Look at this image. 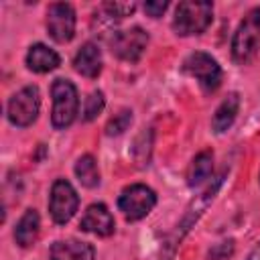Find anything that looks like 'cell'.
Returning a JSON list of instances; mask_svg holds the SVG:
<instances>
[{
    "instance_id": "cell-1",
    "label": "cell",
    "mask_w": 260,
    "mask_h": 260,
    "mask_svg": "<svg viewBox=\"0 0 260 260\" xmlns=\"http://www.w3.org/2000/svg\"><path fill=\"white\" fill-rule=\"evenodd\" d=\"M258 51H260V8H250L234 32L232 57L236 63L246 65L254 61Z\"/></svg>"
},
{
    "instance_id": "cell-2",
    "label": "cell",
    "mask_w": 260,
    "mask_h": 260,
    "mask_svg": "<svg viewBox=\"0 0 260 260\" xmlns=\"http://www.w3.org/2000/svg\"><path fill=\"white\" fill-rule=\"evenodd\" d=\"M213 20V4L211 2H193L183 0L177 4L173 16V30L181 37L201 35Z\"/></svg>"
},
{
    "instance_id": "cell-3",
    "label": "cell",
    "mask_w": 260,
    "mask_h": 260,
    "mask_svg": "<svg viewBox=\"0 0 260 260\" xmlns=\"http://www.w3.org/2000/svg\"><path fill=\"white\" fill-rule=\"evenodd\" d=\"M51 98H53V110H51V124L57 130L69 128L79 112V98L77 87L63 77H57L51 85Z\"/></svg>"
},
{
    "instance_id": "cell-4",
    "label": "cell",
    "mask_w": 260,
    "mask_h": 260,
    "mask_svg": "<svg viewBox=\"0 0 260 260\" xmlns=\"http://www.w3.org/2000/svg\"><path fill=\"white\" fill-rule=\"evenodd\" d=\"M41 110V93L37 85H24L22 89H18L6 106V116L10 120V124L18 126V128H26L30 126Z\"/></svg>"
},
{
    "instance_id": "cell-5",
    "label": "cell",
    "mask_w": 260,
    "mask_h": 260,
    "mask_svg": "<svg viewBox=\"0 0 260 260\" xmlns=\"http://www.w3.org/2000/svg\"><path fill=\"white\" fill-rule=\"evenodd\" d=\"M154 205H156V193L142 183L128 185L126 189H122L118 197V209L130 221H138L146 217L154 209Z\"/></svg>"
},
{
    "instance_id": "cell-6",
    "label": "cell",
    "mask_w": 260,
    "mask_h": 260,
    "mask_svg": "<svg viewBox=\"0 0 260 260\" xmlns=\"http://www.w3.org/2000/svg\"><path fill=\"white\" fill-rule=\"evenodd\" d=\"M183 71L189 73L191 77H195L205 91H215L219 87L221 75H223L219 63L203 51H195V53L187 55L183 61Z\"/></svg>"
},
{
    "instance_id": "cell-7",
    "label": "cell",
    "mask_w": 260,
    "mask_h": 260,
    "mask_svg": "<svg viewBox=\"0 0 260 260\" xmlns=\"http://www.w3.org/2000/svg\"><path fill=\"white\" fill-rule=\"evenodd\" d=\"M79 207V197L77 191L73 189V185L65 179H57L51 187V195H49V213L53 217L55 223L65 225L77 211Z\"/></svg>"
},
{
    "instance_id": "cell-8",
    "label": "cell",
    "mask_w": 260,
    "mask_h": 260,
    "mask_svg": "<svg viewBox=\"0 0 260 260\" xmlns=\"http://www.w3.org/2000/svg\"><path fill=\"white\" fill-rule=\"evenodd\" d=\"M148 47V32L140 26H132L126 30H118L114 32V37L110 39V49L112 53L122 59V61H130L136 63L144 51Z\"/></svg>"
},
{
    "instance_id": "cell-9",
    "label": "cell",
    "mask_w": 260,
    "mask_h": 260,
    "mask_svg": "<svg viewBox=\"0 0 260 260\" xmlns=\"http://www.w3.org/2000/svg\"><path fill=\"white\" fill-rule=\"evenodd\" d=\"M47 30L53 41L69 43L75 35V10L67 2H55L47 10Z\"/></svg>"
},
{
    "instance_id": "cell-10",
    "label": "cell",
    "mask_w": 260,
    "mask_h": 260,
    "mask_svg": "<svg viewBox=\"0 0 260 260\" xmlns=\"http://www.w3.org/2000/svg\"><path fill=\"white\" fill-rule=\"evenodd\" d=\"M114 228H116L114 217H112L110 209L104 203H91L85 209V213H83V217L79 221V230L81 232H89V234H95V236H102V238L112 236Z\"/></svg>"
},
{
    "instance_id": "cell-11",
    "label": "cell",
    "mask_w": 260,
    "mask_h": 260,
    "mask_svg": "<svg viewBox=\"0 0 260 260\" xmlns=\"http://www.w3.org/2000/svg\"><path fill=\"white\" fill-rule=\"evenodd\" d=\"M49 260H95V250L81 240H57L49 250Z\"/></svg>"
},
{
    "instance_id": "cell-12",
    "label": "cell",
    "mask_w": 260,
    "mask_h": 260,
    "mask_svg": "<svg viewBox=\"0 0 260 260\" xmlns=\"http://www.w3.org/2000/svg\"><path fill=\"white\" fill-rule=\"evenodd\" d=\"M73 67L83 77H98L102 73V51L95 43H83L73 57Z\"/></svg>"
},
{
    "instance_id": "cell-13",
    "label": "cell",
    "mask_w": 260,
    "mask_h": 260,
    "mask_svg": "<svg viewBox=\"0 0 260 260\" xmlns=\"http://www.w3.org/2000/svg\"><path fill=\"white\" fill-rule=\"evenodd\" d=\"M61 65V57L47 45L35 43L26 51V67L35 73H49Z\"/></svg>"
},
{
    "instance_id": "cell-14",
    "label": "cell",
    "mask_w": 260,
    "mask_h": 260,
    "mask_svg": "<svg viewBox=\"0 0 260 260\" xmlns=\"http://www.w3.org/2000/svg\"><path fill=\"white\" fill-rule=\"evenodd\" d=\"M39 232H41V217L37 209H26L14 228V242L20 248H30L37 242Z\"/></svg>"
},
{
    "instance_id": "cell-15",
    "label": "cell",
    "mask_w": 260,
    "mask_h": 260,
    "mask_svg": "<svg viewBox=\"0 0 260 260\" xmlns=\"http://www.w3.org/2000/svg\"><path fill=\"white\" fill-rule=\"evenodd\" d=\"M238 112H240V93H238V91H232V93H228L225 100L217 106V110H215V114H213V118H211V128H213L217 134L225 132V130L234 124Z\"/></svg>"
},
{
    "instance_id": "cell-16",
    "label": "cell",
    "mask_w": 260,
    "mask_h": 260,
    "mask_svg": "<svg viewBox=\"0 0 260 260\" xmlns=\"http://www.w3.org/2000/svg\"><path fill=\"white\" fill-rule=\"evenodd\" d=\"M213 171V152L211 150H201L189 165L187 171V185L189 187H197L201 183H205L211 177Z\"/></svg>"
},
{
    "instance_id": "cell-17",
    "label": "cell",
    "mask_w": 260,
    "mask_h": 260,
    "mask_svg": "<svg viewBox=\"0 0 260 260\" xmlns=\"http://www.w3.org/2000/svg\"><path fill=\"white\" fill-rule=\"evenodd\" d=\"M75 175L79 179V183L87 189H93L100 185V171L95 165V158L91 154H83L77 162H75Z\"/></svg>"
},
{
    "instance_id": "cell-18",
    "label": "cell",
    "mask_w": 260,
    "mask_h": 260,
    "mask_svg": "<svg viewBox=\"0 0 260 260\" xmlns=\"http://www.w3.org/2000/svg\"><path fill=\"white\" fill-rule=\"evenodd\" d=\"M130 124H132V110L122 108V110H118V112L108 120V124H106V134H108V136H118V134L126 132Z\"/></svg>"
},
{
    "instance_id": "cell-19",
    "label": "cell",
    "mask_w": 260,
    "mask_h": 260,
    "mask_svg": "<svg viewBox=\"0 0 260 260\" xmlns=\"http://www.w3.org/2000/svg\"><path fill=\"white\" fill-rule=\"evenodd\" d=\"M104 106H106V98H104V93H102V91H91V93L85 98V106H83V120H85V122L95 120V118L102 114Z\"/></svg>"
},
{
    "instance_id": "cell-20",
    "label": "cell",
    "mask_w": 260,
    "mask_h": 260,
    "mask_svg": "<svg viewBox=\"0 0 260 260\" xmlns=\"http://www.w3.org/2000/svg\"><path fill=\"white\" fill-rule=\"evenodd\" d=\"M102 10L108 12V18L120 20V18L130 16L136 10V4L134 2H106V4H102Z\"/></svg>"
},
{
    "instance_id": "cell-21",
    "label": "cell",
    "mask_w": 260,
    "mask_h": 260,
    "mask_svg": "<svg viewBox=\"0 0 260 260\" xmlns=\"http://www.w3.org/2000/svg\"><path fill=\"white\" fill-rule=\"evenodd\" d=\"M234 254V240L219 242L209 250V260H225L228 256Z\"/></svg>"
},
{
    "instance_id": "cell-22",
    "label": "cell",
    "mask_w": 260,
    "mask_h": 260,
    "mask_svg": "<svg viewBox=\"0 0 260 260\" xmlns=\"http://www.w3.org/2000/svg\"><path fill=\"white\" fill-rule=\"evenodd\" d=\"M167 6H169L167 0H150V2L144 4V12H146L150 18H158V16H162V12L167 10Z\"/></svg>"
},
{
    "instance_id": "cell-23",
    "label": "cell",
    "mask_w": 260,
    "mask_h": 260,
    "mask_svg": "<svg viewBox=\"0 0 260 260\" xmlns=\"http://www.w3.org/2000/svg\"><path fill=\"white\" fill-rule=\"evenodd\" d=\"M246 260H260V242L252 248V252L248 254V258H246Z\"/></svg>"
},
{
    "instance_id": "cell-24",
    "label": "cell",
    "mask_w": 260,
    "mask_h": 260,
    "mask_svg": "<svg viewBox=\"0 0 260 260\" xmlns=\"http://www.w3.org/2000/svg\"><path fill=\"white\" fill-rule=\"evenodd\" d=\"M258 181H260V179H258Z\"/></svg>"
}]
</instances>
